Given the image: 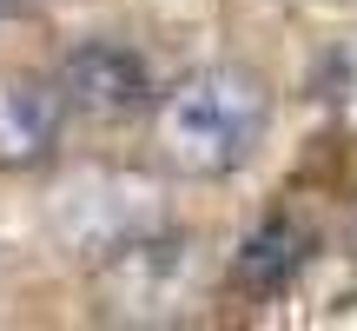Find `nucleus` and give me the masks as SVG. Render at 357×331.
Returning <instances> with one entry per match:
<instances>
[{"instance_id":"obj_3","label":"nucleus","mask_w":357,"mask_h":331,"mask_svg":"<svg viewBox=\"0 0 357 331\" xmlns=\"http://www.w3.org/2000/svg\"><path fill=\"white\" fill-rule=\"evenodd\" d=\"M60 93L93 119H126L153 100V73L126 40H79L60 60Z\"/></svg>"},{"instance_id":"obj_4","label":"nucleus","mask_w":357,"mask_h":331,"mask_svg":"<svg viewBox=\"0 0 357 331\" xmlns=\"http://www.w3.org/2000/svg\"><path fill=\"white\" fill-rule=\"evenodd\" d=\"M66 126V93L47 80H0V166L26 172L60 146Z\"/></svg>"},{"instance_id":"obj_2","label":"nucleus","mask_w":357,"mask_h":331,"mask_svg":"<svg viewBox=\"0 0 357 331\" xmlns=\"http://www.w3.org/2000/svg\"><path fill=\"white\" fill-rule=\"evenodd\" d=\"M153 192L139 179H119V172H86L60 192L53 219H60V239L73 245L79 258H119L132 239H146L153 226Z\"/></svg>"},{"instance_id":"obj_5","label":"nucleus","mask_w":357,"mask_h":331,"mask_svg":"<svg viewBox=\"0 0 357 331\" xmlns=\"http://www.w3.org/2000/svg\"><path fill=\"white\" fill-rule=\"evenodd\" d=\"M305 265H311V232L298 226V219H284V212L265 219L258 232H245L238 258H231L238 285H245V292H258V298H278Z\"/></svg>"},{"instance_id":"obj_1","label":"nucleus","mask_w":357,"mask_h":331,"mask_svg":"<svg viewBox=\"0 0 357 331\" xmlns=\"http://www.w3.org/2000/svg\"><path fill=\"white\" fill-rule=\"evenodd\" d=\"M265 80L245 66H199L159 100V153L192 179H225L265 140Z\"/></svg>"}]
</instances>
